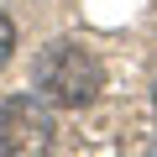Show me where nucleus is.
Here are the masks:
<instances>
[{
  "label": "nucleus",
  "mask_w": 157,
  "mask_h": 157,
  "mask_svg": "<svg viewBox=\"0 0 157 157\" xmlns=\"http://www.w3.org/2000/svg\"><path fill=\"white\" fill-rule=\"evenodd\" d=\"M16 21L6 16V6H0V68H11V58H16Z\"/></svg>",
  "instance_id": "obj_3"
},
{
  "label": "nucleus",
  "mask_w": 157,
  "mask_h": 157,
  "mask_svg": "<svg viewBox=\"0 0 157 157\" xmlns=\"http://www.w3.org/2000/svg\"><path fill=\"white\" fill-rule=\"evenodd\" d=\"M152 100H157V84H152Z\"/></svg>",
  "instance_id": "obj_4"
},
{
  "label": "nucleus",
  "mask_w": 157,
  "mask_h": 157,
  "mask_svg": "<svg viewBox=\"0 0 157 157\" xmlns=\"http://www.w3.org/2000/svg\"><path fill=\"white\" fill-rule=\"evenodd\" d=\"M32 84L58 110H84L105 89V63L84 42H47L37 52V63H32Z\"/></svg>",
  "instance_id": "obj_1"
},
{
  "label": "nucleus",
  "mask_w": 157,
  "mask_h": 157,
  "mask_svg": "<svg viewBox=\"0 0 157 157\" xmlns=\"http://www.w3.org/2000/svg\"><path fill=\"white\" fill-rule=\"evenodd\" d=\"M58 126L42 94H11L0 100V157H52Z\"/></svg>",
  "instance_id": "obj_2"
}]
</instances>
